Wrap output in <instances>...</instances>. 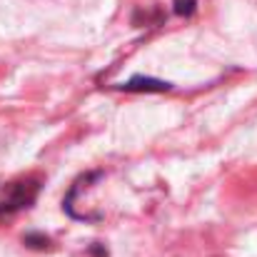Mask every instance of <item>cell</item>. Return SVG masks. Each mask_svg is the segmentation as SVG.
<instances>
[{
	"mask_svg": "<svg viewBox=\"0 0 257 257\" xmlns=\"http://www.w3.org/2000/svg\"><path fill=\"white\" fill-rule=\"evenodd\" d=\"M120 90H125V92H165V90H170V83L168 80H158V78H145V75H135V78H130L127 83H122V85H117Z\"/></svg>",
	"mask_w": 257,
	"mask_h": 257,
	"instance_id": "cell-2",
	"label": "cell"
},
{
	"mask_svg": "<svg viewBox=\"0 0 257 257\" xmlns=\"http://www.w3.org/2000/svg\"><path fill=\"white\" fill-rule=\"evenodd\" d=\"M40 192V177H20L0 190V220L28 210Z\"/></svg>",
	"mask_w": 257,
	"mask_h": 257,
	"instance_id": "cell-1",
	"label": "cell"
},
{
	"mask_svg": "<svg viewBox=\"0 0 257 257\" xmlns=\"http://www.w3.org/2000/svg\"><path fill=\"white\" fill-rule=\"evenodd\" d=\"M195 8H197V0H175V3H172V10H175V15H180V18L192 15Z\"/></svg>",
	"mask_w": 257,
	"mask_h": 257,
	"instance_id": "cell-3",
	"label": "cell"
}]
</instances>
